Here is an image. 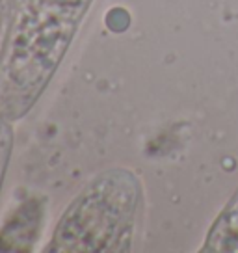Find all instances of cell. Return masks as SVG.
Segmentation results:
<instances>
[{"label":"cell","mask_w":238,"mask_h":253,"mask_svg":"<svg viewBox=\"0 0 238 253\" xmlns=\"http://www.w3.org/2000/svg\"><path fill=\"white\" fill-rule=\"evenodd\" d=\"M11 147H13V130L9 125V119L0 116V190H2V181L9 162Z\"/></svg>","instance_id":"5b68a950"},{"label":"cell","mask_w":238,"mask_h":253,"mask_svg":"<svg viewBox=\"0 0 238 253\" xmlns=\"http://www.w3.org/2000/svg\"><path fill=\"white\" fill-rule=\"evenodd\" d=\"M93 0H13L0 67V116L32 108L58 71Z\"/></svg>","instance_id":"6da1fadb"},{"label":"cell","mask_w":238,"mask_h":253,"mask_svg":"<svg viewBox=\"0 0 238 253\" xmlns=\"http://www.w3.org/2000/svg\"><path fill=\"white\" fill-rule=\"evenodd\" d=\"M45 203L41 198H28L9 214L0 231V252H30L43 223Z\"/></svg>","instance_id":"3957f363"},{"label":"cell","mask_w":238,"mask_h":253,"mask_svg":"<svg viewBox=\"0 0 238 253\" xmlns=\"http://www.w3.org/2000/svg\"><path fill=\"white\" fill-rule=\"evenodd\" d=\"M203 252H238V194L212 225Z\"/></svg>","instance_id":"277c9868"},{"label":"cell","mask_w":238,"mask_h":253,"mask_svg":"<svg viewBox=\"0 0 238 253\" xmlns=\"http://www.w3.org/2000/svg\"><path fill=\"white\" fill-rule=\"evenodd\" d=\"M11 8H13V0H0V67H2V58H4L9 26H11Z\"/></svg>","instance_id":"8992f818"},{"label":"cell","mask_w":238,"mask_h":253,"mask_svg":"<svg viewBox=\"0 0 238 253\" xmlns=\"http://www.w3.org/2000/svg\"><path fill=\"white\" fill-rule=\"evenodd\" d=\"M142 205L132 171L112 168L95 177L67 207L45 248L48 253L128 252Z\"/></svg>","instance_id":"7a4b0ae2"}]
</instances>
